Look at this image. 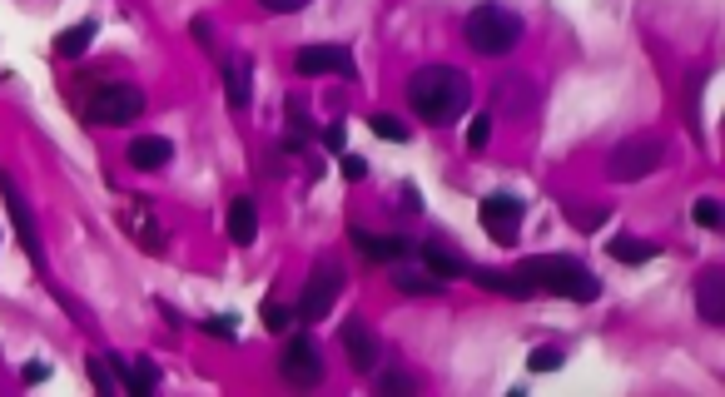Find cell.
Here are the masks:
<instances>
[{
	"mask_svg": "<svg viewBox=\"0 0 725 397\" xmlns=\"http://www.w3.org/2000/svg\"><path fill=\"white\" fill-rule=\"evenodd\" d=\"M467 105H472L467 70H457V65H423V70H413V80H408V110L418 120H428V125L442 130V125H457L467 115Z\"/></svg>",
	"mask_w": 725,
	"mask_h": 397,
	"instance_id": "cell-1",
	"label": "cell"
},
{
	"mask_svg": "<svg viewBox=\"0 0 725 397\" xmlns=\"http://www.w3.org/2000/svg\"><path fill=\"white\" fill-rule=\"evenodd\" d=\"M517 273L537 293H557V298H572V303H596L601 298V278L572 254H532V259L517 264Z\"/></svg>",
	"mask_w": 725,
	"mask_h": 397,
	"instance_id": "cell-2",
	"label": "cell"
},
{
	"mask_svg": "<svg viewBox=\"0 0 725 397\" xmlns=\"http://www.w3.org/2000/svg\"><path fill=\"white\" fill-rule=\"evenodd\" d=\"M522 35H527V20H522L512 5H502V0H477V5L467 10V20H462V40H467L477 55H487V60L512 55V50L522 45Z\"/></svg>",
	"mask_w": 725,
	"mask_h": 397,
	"instance_id": "cell-3",
	"label": "cell"
},
{
	"mask_svg": "<svg viewBox=\"0 0 725 397\" xmlns=\"http://www.w3.org/2000/svg\"><path fill=\"white\" fill-rule=\"evenodd\" d=\"M140 115H145V90L135 80H105L85 100V120L90 125H130Z\"/></svg>",
	"mask_w": 725,
	"mask_h": 397,
	"instance_id": "cell-4",
	"label": "cell"
},
{
	"mask_svg": "<svg viewBox=\"0 0 725 397\" xmlns=\"http://www.w3.org/2000/svg\"><path fill=\"white\" fill-rule=\"evenodd\" d=\"M661 159H666V139H661V134H631V139H621V144L606 154V174H611L616 184H631V179L656 174Z\"/></svg>",
	"mask_w": 725,
	"mask_h": 397,
	"instance_id": "cell-5",
	"label": "cell"
},
{
	"mask_svg": "<svg viewBox=\"0 0 725 397\" xmlns=\"http://www.w3.org/2000/svg\"><path fill=\"white\" fill-rule=\"evenodd\" d=\"M338 293H343V268L333 264V259H328V264H313L303 293H298V303H293V318H303V323L328 318L333 303H338Z\"/></svg>",
	"mask_w": 725,
	"mask_h": 397,
	"instance_id": "cell-6",
	"label": "cell"
},
{
	"mask_svg": "<svg viewBox=\"0 0 725 397\" xmlns=\"http://www.w3.org/2000/svg\"><path fill=\"white\" fill-rule=\"evenodd\" d=\"M0 199H5V209H10V224H15V239H20L25 259H30V264L45 273L40 224H35V214H30V204H25V194H20V184H15V174H10V169H0Z\"/></svg>",
	"mask_w": 725,
	"mask_h": 397,
	"instance_id": "cell-7",
	"label": "cell"
},
{
	"mask_svg": "<svg viewBox=\"0 0 725 397\" xmlns=\"http://www.w3.org/2000/svg\"><path fill=\"white\" fill-rule=\"evenodd\" d=\"M279 378L289 388H318L323 383V348L313 338H303V333L289 338L284 353H279Z\"/></svg>",
	"mask_w": 725,
	"mask_h": 397,
	"instance_id": "cell-8",
	"label": "cell"
},
{
	"mask_svg": "<svg viewBox=\"0 0 725 397\" xmlns=\"http://www.w3.org/2000/svg\"><path fill=\"white\" fill-rule=\"evenodd\" d=\"M522 214H527V204H522L517 194H507V189H497V194H487V199L477 204V219H482V229H487L497 244H517Z\"/></svg>",
	"mask_w": 725,
	"mask_h": 397,
	"instance_id": "cell-9",
	"label": "cell"
},
{
	"mask_svg": "<svg viewBox=\"0 0 725 397\" xmlns=\"http://www.w3.org/2000/svg\"><path fill=\"white\" fill-rule=\"evenodd\" d=\"M293 70L298 75H338V80H358V65H353V50L348 45H298L293 55Z\"/></svg>",
	"mask_w": 725,
	"mask_h": 397,
	"instance_id": "cell-10",
	"label": "cell"
},
{
	"mask_svg": "<svg viewBox=\"0 0 725 397\" xmlns=\"http://www.w3.org/2000/svg\"><path fill=\"white\" fill-rule=\"evenodd\" d=\"M338 343H343V353H348V368H353V373H373V368L383 363V338H378L363 318H348V323L338 328Z\"/></svg>",
	"mask_w": 725,
	"mask_h": 397,
	"instance_id": "cell-11",
	"label": "cell"
},
{
	"mask_svg": "<svg viewBox=\"0 0 725 397\" xmlns=\"http://www.w3.org/2000/svg\"><path fill=\"white\" fill-rule=\"evenodd\" d=\"M120 229L145 249L149 259H159V254H169V234H164V224L149 214V204L145 199H130L125 209H120Z\"/></svg>",
	"mask_w": 725,
	"mask_h": 397,
	"instance_id": "cell-12",
	"label": "cell"
},
{
	"mask_svg": "<svg viewBox=\"0 0 725 397\" xmlns=\"http://www.w3.org/2000/svg\"><path fill=\"white\" fill-rule=\"evenodd\" d=\"M348 239H353V249L368 259V264H398V259H413L418 254V244L408 239V234H368V229H348Z\"/></svg>",
	"mask_w": 725,
	"mask_h": 397,
	"instance_id": "cell-13",
	"label": "cell"
},
{
	"mask_svg": "<svg viewBox=\"0 0 725 397\" xmlns=\"http://www.w3.org/2000/svg\"><path fill=\"white\" fill-rule=\"evenodd\" d=\"M105 363H110V373L120 378L115 388H130V397H149L159 388V368L149 363V358H125V353H105Z\"/></svg>",
	"mask_w": 725,
	"mask_h": 397,
	"instance_id": "cell-14",
	"label": "cell"
},
{
	"mask_svg": "<svg viewBox=\"0 0 725 397\" xmlns=\"http://www.w3.org/2000/svg\"><path fill=\"white\" fill-rule=\"evenodd\" d=\"M696 313L706 328H721L725 323V268H706L696 278Z\"/></svg>",
	"mask_w": 725,
	"mask_h": 397,
	"instance_id": "cell-15",
	"label": "cell"
},
{
	"mask_svg": "<svg viewBox=\"0 0 725 397\" xmlns=\"http://www.w3.org/2000/svg\"><path fill=\"white\" fill-rule=\"evenodd\" d=\"M224 100H229V110H249V100H254V65H249V55H229L224 60Z\"/></svg>",
	"mask_w": 725,
	"mask_h": 397,
	"instance_id": "cell-16",
	"label": "cell"
},
{
	"mask_svg": "<svg viewBox=\"0 0 725 397\" xmlns=\"http://www.w3.org/2000/svg\"><path fill=\"white\" fill-rule=\"evenodd\" d=\"M467 273H472V283L487 288V293H502V298H537V288H532L517 268H512V273H507V268H467Z\"/></svg>",
	"mask_w": 725,
	"mask_h": 397,
	"instance_id": "cell-17",
	"label": "cell"
},
{
	"mask_svg": "<svg viewBox=\"0 0 725 397\" xmlns=\"http://www.w3.org/2000/svg\"><path fill=\"white\" fill-rule=\"evenodd\" d=\"M125 159H130V169H164L169 159H174V144L164 139V134H140V139H130V149H125Z\"/></svg>",
	"mask_w": 725,
	"mask_h": 397,
	"instance_id": "cell-18",
	"label": "cell"
},
{
	"mask_svg": "<svg viewBox=\"0 0 725 397\" xmlns=\"http://www.w3.org/2000/svg\"><path fill=\"white\" fill-rule=\"evenodd\" d=\"M418 254H423V268L433 273V278H442V283H452V278H462L467 273V259L457 254V249H447L442 239H428V244H418Z\"/></svg>",
	"mask_w": 725,
	"mask_h": 397,
	"instance_id": "cell-19",
	"label": "cell"
},
{
	"mask_svg": "<svg viewBox=\"0 0 725 397\" xmlns=\"http://www.w3.org/2000/svg\"><path fill=\"white\" fill-rule=\"evenodd\" d=\"M229 239H234L239 249H249V244L259 239V204H254L249 194H234V199H229Z\"/></svg>",
	"mask_w": 725,
	"mask_h": 397,
	"instance_id": "cell-20",
	"label": "cell"
},
{
	"mask_svg": "<svg viewBox=\"0 0 725 397\" xmlns=\"http://www.w3.org/2000/svg\"><path fill=\"white\" fill-rule=\"evenodd\" d=\"M606 254L616 259V264H651L656 254H661V244H651V239H641V234H616L611 244H606Z\"/></svg>",
	"mask_w": 725,
	"mask_h": 397,
	"instance_id": "cell-21",
	"label": "cell"
},
{
	"mask_svg": "<svg viewBox=\"0 0 725 397\" xmlns=\"http://www.w3.org/2000/svg\"><path fill=\"white\" fill-rule=\"evenodd\" d=\"M393 288H398V293H413V298H437V293H447V283L433 278L428 268H393Z\"/></svg>",
	"mask_w": 725,
	"mask_h": 397,
	"instance_id": "cell-22",
	"label": "cell"
},
{
	"mask_svg": "<svg viewBox=\"0 0 725 397\" xmlns=\"http://www.w3.org/2000/svg\"><path fill=\"white\" fill-rule=\"evenodd\" d=\"M95 35H100V25H95V20H80V25H70V30L55 40V55H65V60H80V55L95 45Z\"/></svg>",
	"mask_w": 725,
	"mask_h": 397,
	"instance_id": "cell-23",
	"label": "cell"
},
{
	"mask_svg": "<svg viewBox=\"0 0 725 397\" xmlns=\"http://www.w3.org/2000/svg\"><path fill=\"white\" fill-rule=\"evenodd\" d=\"M308 134H313V120L303 115V100L293 95V100H289V134H284V149H289V154H303V149H308Z\"/></svg>",
	"mask_w": 725,
	"mask_h": 397,
	"instance_id": "cell-24",
	"label": "cell"
},
{
	"mask_svg": "<svg viewBox=\"0 0 725 397\" xmlns=\"http://www.w3.org/2000/svg\"><path fill=\"white\" fill-rule=\"evenodd\" d=\"M368 130L378 134V139H388V144H408V120H398V115H388V110L368 115Z\"/></svg>",
	"mask_w": 725,
	"mask_h": 397,
	"instance_id": "cell-25",
	"label": "cell"
},
{
	"mask_svg": "<svg viewBox=\"0 0 725 397\" xmlns=\"http://www.w3.org/2000/svg\"><path fill=\"white\" fill-rule=\"evenodd\" d=\"M289 323H293V308L289 303H279V298H269V303H264V328H269V333H289Z\"/></svg>",
	"mask_w": 725,
	"mask_h": 397,
	"instance_id": "cell-26",
	"label": "cell"
},
{
	"mask_svg": "<svg viewBox=\"0 0 725 397\" xmlns=\"http://www.w3.org/2000/svg\"><path fill=\"white\" fill-rule=\"evenodd\" d=\"M691 219L701 224V229H721L725 214H721V199H696V209H691Z\"/></svg>",
	"mask_w": 725,
	"mask_h": 397,
	"instance_id": "cell-27",
	"label": "cell"
},
{
	"mask_svg": "<svg viewBox=\"0 0 725 397\" xmlns=\"http://www.w3.org/2000/svg\"><path fill=\"white\" fill-rule=\"evenodd\" d=\"M378 388H383V393L388 397H398V393H418V378H413V373H403V368H393V373H383V383H378Z\"/></svg>",
	"mask_w": 725,
	"mask_h": 397,
	"instance_id": "cell-28",
	"label": "cell"
},
{
	"mask_svg": "<svg viewBox=\"0 0 725 397\" xmlns=\"http://www.w3.org/2000/svg\"><path fill=\"white\" fill-rule=\"evenodd\" d=\"M562 358H567V353L547 343V348H537V353L527 358V368H532V373H557V368H562Z\"/></svg>",
	"mask_w": 725,
	"mask_h": 397,
	"instance_id": "cell-29",
	"label": "cell"
},
{
	"mask_svg": "<svg viewBox=\"0 0 725 397\" xmlns=\"http://www.w3.org/2000/svg\"><path fill=\"white\" fill-rule=\"evenodd\" d=\"M85 373H90V383H95L100 393H115V373H110L105 353H100V358H85Z\"/></svg>",
	"mask_w": 725,
	"mask_h": 397,
	"instance_id": "cell-30",
	"label": "cell"
},
{
	"mask_svg": "<svg viewBox=\"0 0 725 397\" xmlns=\"http://www.w3.org/2000/svg\"><path fill=\"white\" fill-rule=\"evenodd\" d=\"M487 144H492V115H477L467 125V149H487Z\"/></svg>",
	"mask_w": 725,
	"mask_h": 397,
	"instance_id": "cell-31",
	"label": "cell"
},
{
	"mask_svg": "<svg viewBox=\"0 0 725 397\" xmlns=\"http://www.w3.org/2000/svg\"><path fill=\"white\" fill-rule=\"evenodd\" d=\"M338 169H343L348 184H363L368 179V159H358V154H338Z\"/></svg>",
	"mask_w": 725,
	"mask_h": 397,
	"instance_id": "cell-32",
	"label": "cell"
},
{
	"mask_svg": "<svg viewBox=\"0 0 725 397\" xmlns=\"http://www.w3.org/2000/svg\"><path fill=\"white\" fill-rule=\"evenodd\" d=\"M204 333H214V338H239V323H234V313H214V318H204Z\"/></svg>",
	"mask_w": 725,
	"mask_h": 397,
	"instance_id": "cell-33",
	"label": "cell"
},
{
	"mask_svg": "<svg viewBox=\"0 0 725 397\" xmlns=\"http://www.w3.org/2000/svg\"><path fill=\"white\" fill-rule=\"evenodd\" d=\"M572 224L577 229H601L606 224V209H572Z\"/></svg>",
	"mask_w": 725,
	"mask_h": 397,
	"instance_id": "cell-34",
	"label": "cell"
},
{
	"mask_svg": "<svg viewBox=\"0 0 725 397\" xmlns=\"http://www.w3.org/2000/svg\"><path fill=\"white\" fill-rule=\"evenodd\" d=\"M398 209H403V214H423V194H418L413 184H403V189H398Z\"/></svg>",
	"mask_w": 725,
	"mask_h": 397,
	"instance_id": "cell-35",
	"label": "cell"
},
{
	"mask_svg": "<svg viewBox=\"0 0 725 397\" xmlns=\"http://www.w3.org/2000/svg\"><path fill=\"white\" fill-rule=\"evenodd\" d=\"M189 35H194V40H199V45H204V50H209V45H214V25H209V20H204V15H194V20H189Z\"/></svg>",
	"mask_w": 725,
	"mask_h": 397,
	"instance_id": "cell-36",
	"label": "cell"
},
{
	"mask_svg": "<svg viewBox=\"0 0 725 397\" xmlns=\"http://www.w3.org/2000/svg\"><path fill=\"white\" fill-rule=\"evenodd\" d=\"M259 5H264L269 15H298V10H303L308 0H259Z\"/></svg>",
	"mask_w": 725,
	"mask_h": 397,
	"instance_id": "cell-37",
	"label": "cell"
},
{
	"mask_svg": "<svg viewBox=\"0 0 725 397\" xmlns=\"http://www.w3.org/2000/svg\"><path fill=\"white\" fill-rule=\"evenodd\" d=\"M20 378H25V383H45V378H50V368H45V363H25V373H20Z\"/></svg>",
	"mask_w": 725,
	"mask_h": 397,
	"instance_id": "cell-38",
	"label": "cell"
},
{
	"mask_svg": "<svg viewBox=\"0 0 725 397\" xmlns=\"http://www.w3.org/2000/svg\"><path fill=\"white\" fill-rule=\"evenodd\" d=\"M343 125H328V130H323V144H328V149H343Z\"/></svg>",
	"mask_w": 725,
	"mask_h": 397,
	"instance_id": "cell-39",
	"label": "cell"
}]
</instances>
